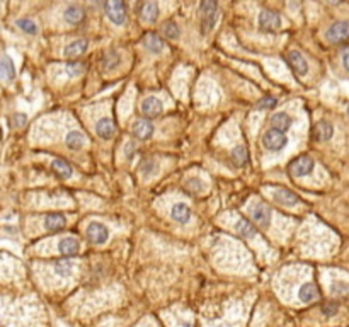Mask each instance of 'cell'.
Wrapping results in <instances>:
<instances>
[{"mask_svg":"<svg viewBox=\"0 0 349 327\" xmlns=\"http://www.w3.org/2000/svg\"><path fill=\"white\" fill-rule=\"evenodd\" d=\"M201 32L203 34H208L209 31L213 29V26H215L216 22V9L218 6L215 2H201Z\"/></svg>","mask_w":349,"mask_h":327,"instance_id":"obj_1","label":"cell"},{"mask_svg":"<svg viewBox=\"0 0 349 327\" xmlns=\"http://www.w3.org/2000/svg\"><path fill=\"white\" fill-rule=\"evenodd\" d=\"M104 11H106V16L109 17V21L116 26L124 24V21H126V9H124V4L119 2V0L106 2Z\"/></svg>","mask_w":349,"mask_h":327,"instance_id":"obj_2","label":"cell"},{"mask_svg":"<svg viewBox=\"0 0 349 327\" xmlns=\"http://www.w3.org/2000/svg\"><path fill=\"white\" fill-rule=\"evenodd\" d=\"M286 143H288V138L285 137V133H279L276 130H268V132L263 135V145L268 150L278 152V150H281V148H285Z\"/></svg>","mask_w":349,"mask_h":327,"instance_id":"obj_3","label":"cell"},{"mask_svg":"<svg viewBox=\"0 0 349 327\" xmlns=\"http://www.w3.org/2000/svg\"><path fill=\"white\" fill-rule=\"evenodd\" d=\"M314 166H315L314 158H310L309 155H301L291 162L290 171H291V174H295V176H309L310 172L314 171Z\"/></svg>","mask_w":349,"mask_h":327,"instance_id":"obj_4","label":"cell"},{"mask_svg":"<svg viewBox=\"0 0 349 327\" xmlns=\"http://www.w3.org/2000/svg\"><path fill=\"white\" fill-rule=\"evenodd\" d=\"M259 26L264 31H278L281 27V17L274 11H263L259 16Z\"/></svg>","mask_w":349,"mask_h":327,"instance_id":"obj_5","label":"cell"},{"mask_svg":"<svg viewBox=\"0 0 349 327\" xmlns=\"http://www.w3.org/2000/svg\"><path fill=\"white\" fill-rule=\"evenodd\" d=\"M87 237H89V240L92 244H104V242L109 239V232L102 223L92 222L89 228H87Z\"/></svg>","mask_w":349,"mask_h":327,"instance_id":"obj_6","label":"cell"},{"mask_svg":"<svg viewBox=\"0 0 349 327\" xmlns=\"http://www.w3.org/2000/svg\"><path fill=\"white\" fill-rule=\"evenodd\" d=\"M286 60L296 75H300V77L307 75V72H309V65H307L305 58L301 57L298 51H290V53L286 55Z\"/></svg>","mask_w":349,"mask_h":327,"instance_id":"obj_7","label":"cell"},{"mask_svg":"<svg viewBox=\"0 0 349 327\" xmlns=\"http://www.w3.org/2000/svg\"><path fill=\"white\" fill-rule=\"evenodd\" d=\"M347 38V22H336L327 29V39L330 43H342Z\"/></svg>","mask_w":349,"mask_h":327,"instance_id":"obj_8","label":"cell"},{"mask_svg":"<svg viewBox=\"0 0 349 327\" xmlns=\"http://www.w3.org/2000/svg\"><path fill=\"white\" fill-rule=\"evenodd\" d=\"M142 113L147 116V118H157L162 113V102L157 99V97H147L145 101L142 102Z\"/></svg>","mask_w":349,"mask_h":327,"instance_id":"obj_9","label":"cell"},{"mask_svg":"<svg viewBox=\"0 0 349 327\" xmlns=\"http://www.w3.org/2000/svg\"><path fill=\"white\" fill-rule=\"evenodd\" d=\"M252 218L259 227L266 228L269 225V218H271V210L268 208V205L259 203L257 207L252 210Z\"/></svg>","mask_w":349,"mask_h":327,"instance_id":"obj_10","label":"cell"},{"mask_svg":"<svg viewBox=\"0 0 349 327\" xmlns=\"http://www.w3.org/2000/svg\"><path fill=\"white\" fill-rule=\"evenodd\" d=\"M133 135L138 140H147L153 135V125L148 119H138L133 125Z\"/></svg>","mask_w":349,"mask_h":327,"instance_id":"obj_11","label":"cell"},{"mask_svg":"<svg viewBox=\"0 0 349 327\" xmlns=\"http://www.w3.org/2000/svg\"><path fill=\"white\" fill-rule=\"evenodd\" d=\"M140 17L145 22H155L159 17V6L155 2H145L140 6Z\"/></svg>","mask_w":349,"mask_h":327,"instance_id":"obj_12","label":"cell"},{"mask_svg":"<svg viewBox=\"0 0 349 327\" xmlns=\"http://www.w3.org/2000/svg\"><path fill=\"white\" fill-rule=\"evenodd\" d=\"M65 225H67V218H65L63 215H60V213H50V215H46L45 227L48 228V230L58 232V230H62V228H65Z\"/></svg>","mask_w":349,"mask_h":327,"instance_id":"obj_13","label":"cell"},{"mask_svg":"<svg viewBox=\"0 0 349 327\" xmlns=\"http://www.w3.org/2000/svg\"><path fill=\"white\" fill-rule=\"evenodd\" d=\"M334 133V128L332 125L327 123V121H320V123L315 125L314 128V137L317 142H327V140L332 137Z\"/></svg>","mask_w":349,"mask_h":327,"instance_id":"obj_14","label":"cell"},{"mask_svg":"<svg viewBox=\"0 0 349 327\" xmlns=\"http://www.w3.org/2000/svg\"><path fill=\"white\" fill-rule=\"evenodd\" d=\"M273 196H274V199H276L278 203L285 205V207H295V205L300 201L298 196L293 194L291 191H288V189H276Z\"/></svg>","mask_w":349,"mask_h":327,"instance_id":"obj_15","label":"cell"},{"mask_svg":"<svg viewBox=\"0 0 349 327\" xmlns=\"http://www.w3.org/2000/svg\"><path fill=\"white\" fill-rule=\"evenodd\" d=\"M271 126L276 132L285 133L291 126V118L286 113H276V114H273V118H271Z\"/></svg>","mask_w":349,"mask_h":327,"instance_id":"obj_16","label":"cell"},{"mask_svg":"<svg viewBox=\"0 0 349 327\" xmlns=\"http://www.w3.org/2000/svg\"><path fill=\"white\" fill-rule=\"evenodd\" d=\"M170 215L178 223H186V222H189V218H191V208L184 203H178L172 207Z\"/></svg>","mask_w":349,"mask_h":327,"instance_id":"obj_17","label":"cell"},{"mask_svg":"<svg viewBox=\"0 0 349 327\" xmlns=\"http://www.w3.org/2000/svg\"><path fill=\"white\" fill-rule=\"evenodd\" d=\"M58 249L63 256H75L77 252L80 251V244H78V240L73 239V237H67V239H63L60 242Z\"/></svg>","mask_w":349,"mask_h":327,"instance_id":"obj_18","label":"cell"},{"mask_svg":"<svg viewBox=\"0 0 349 327\" xmlns=\"http://www.w3.org/2000/svg\"><path fill=\"white\" fill-rule=\"evenodd\" d=\"M16 77V68H14V62L9 57L0 58V78L6 80H12Z\"/></svg>","mask_w":349,"mask_h":327,"instance_id":"obj_19","label":"cell"},{"mask_svg":"<svg viewBox=\"0 0 349 327\" xmlns=\"http://www.w3.org/2000/svg\"><path fill=\"white\" fill-rule=\"evenodd\" d=\"M96 132L97 135H99L101 138H111L113 137V133H114V125H113V121H111L109 118H102L99 119V123L96 125Z\"/></svg>","mask_w":349,"mask_h":327,"instance_id":"obj_20","label":"cell"},{"mask_svg":"<svg viewBox=\"0 0 349 327\" xmlns=\"http://www.w3.org/2000/svg\"><path fill=\"white\" fill-rule=\"evenodd\" d=\"M63 19L68 22V24H78L83 19V11L77 6H70L65 9L63 12Z\"/></svg>","mask_w":349,"mask_h":327,"instance_id":"obj_21","label":"cell"},{"mask_svg":"<svg viewBox=\"0 0 349 327\" xmlns=\"http://www.w3.org/2000/svg\"><path fill=\"white\" fill-rule=\"evenodd\" d=\"M298 297L307 303L314 302V300H317V297H319V290H317V287H315L314 283H305L303 287L300 288Z\"/></svg>","mask_w":349,"mask_h":327,"instance_id":"obj_22","label":"cell"},{"mask_svg":"<svg viewBox=\"0 0 349 327\" xmlns=\"http://www.w3.org/2000/svg\"><path fill=\"white\" fill-rule=\"evenodd\" d=\"M51 169L57 174L60 179H68L70 176H72V167H70V164H67L65 160H53L51 162Z\"/></svg>","mask_w":349,"mask_h":327,"instance_id":"obj_23","label":"cell"},{"mask_svg":"<svg viewBox=\"0 0 349 327\" xmlns=\"http://www.w3.org/2000/svg\"><path fill=\"white\" fill-rule=\"evenodd\" d=\"M65 143L67 147H70L72 150H80V148L85 145V138L80 132H70L67 137H65Z\"/></svg>","mask_w":349,"mask_h":327,"instance_id":"obj_24","label":"cell"},{"mask_svg":"<svg viewBox=\"0 0 349 327\" xmlns=\"http://www.w3.org/2000/svg\"><path fill=\"white\" fill-rule=\"evenodd\" d=\"M87 50V41L85 39H77L72 41L70 45L65 46V55L67 57H75V55H80Z\"/></svg>","mask_w":349,"mask_h":327,"instance_id":"obj_25","label":"cell"},{"mask_svg":"<svg viewBox=\"0 0 349 327\" xmlns=\"http://www.w3.org/2000/svg\"><path fill=\"white\" fill-rule=\"evenodd\" d=\"M143 45H145V48L148 51H152V53H160V51L164 50V41H162L157 34H148L145 41H143Z\"/></svg>","mask_w":349,"mask_h":327,"instance_id":"obj_26","label":"cell"},{"mask_svg":"<svg viewBox=\"0 0 349 327\" xmlns=\"http://www.w3.org/2000/svg\"><path fill=\"white\" fill-rule=\"evenodd\" d=\"M237 230H239L240 235L245 237V239H252V237L255 235L254 227L250 225V222H247V220H239V222H237Z\"/></svg>","mask_w":349,"mask_h":327,"instance_id":"obj_27","label":"cell"},{"mask_svg":"<svg viewBox=\"0 0 349 327\" xmlns=\"http://www.w3.org/2000/svg\"><path fill=\"white\" fill-rule=\"evenodd\" d=\"M232 160H234L235 166H244L247 164V152H245L244 147H237L232 150Z\"/></svg>","mask_w":349,"mask_h":327,"instance_id":"obj_28","label":"cell"},{"mask_svg":"<svg viewBox=\"0 0 349 327\" xmlns=\"http://www.w3.org/2000/svg\"><path fill=\"white\" fill-rule=\"evenodd\" d=\"M72 269H73V263L68 259L58 261V263L55 264V271H57L60 276H68V274L72 273Z\"/></svg>","mask_w":349,"mask_h":327,"instance_id":"obj_29","label":"cell"},{"mask_svg":"<svg viewBox=\"0 0 349 327\" xmlns=\"http://www.w3.org/2000/svg\"><path fill=\"white\" fill-rule=\"evenodd\" d=\"M16 24H17L19 29L27 32V34H38V26H36L31 19H19Z\"/></svg>","mask_w":349,"mask_h":327,"instance_id":"obj_30","label":"cell"},{"mask_svg":"<svg viewBox=\"0 0 349 327\" xmlns=\"http://www.w3.org/2000/svg\"><path fill=\"white\" fill-rule=\"evenodd\" d=\"M164 34L169 39H178L179 38V27L176 26V22H165L164 24Z\"/></svg>","mask_w":349,"mask_h":327,"instance_id":"obj_31","label":"cell"},{"mask_svg":"<svg viewBox=\"0 0 349 327\" xmlns=\"http://www.w3.org/2000/svg\"><path fill=\"white\" fill-rule=\"evenodd\" d=\"M118 63H119V57L116 53H109L102 58V67H104L106 70H113Z\"/></svg>","mask_w":349,"mask_h":327,"instance_id":"obj_32","label":"cell"},{"mask_svg":"<svg viewBox=\"0 0 349 327\" xmlns=\"http://www.w3.org/2000/svg\"><path fill=\"white\" fill-rule=\"evenodd\" d=\"M67 72H68L72 77L80 75V73L83 72V63H82V62H72V63H68V65H67Z\"/></svg>","mask_w":349,"mask_h":327,"instance_id":"obj_33","label":"cell"},{"mask_svg":"<svg viewBox=\"0 0 349 327\" xmlns=\"http://www.w3.org/2000/svg\"><path fill=\"white\" fill-rule=\"evenodd\" d=\"M346 292H347V287H346V283H344V281H336L332 284V293L336 297H344V295H346Z\"/></svg>","mask_w":349,"mask_h":327,"instance_id":"obj_34","label":"cell"},{"mask_svg":"<svg viewBox=\"0 0 349 327\" xmlns=\"http://www.w3.org/2000/svg\"><path fill=\"white\" fill-rule=\"evenodd\" d=\"M274 106H276V99L274 97H264V99H260L257 102L259 109H269V107H274Z\"/></svg>","mask_w":349,"mask_h":327,"instance_id":"obj_35","label":"cell"},{"mask_svg":"<svg viewBox=\"0 0 349 327\" xmlns=\"http://www.w3.org/2000/svg\"><path fill=\"white\" fill-rule=\"evenodd\" d=\"M322 312L325 315H336V312H337V303H334V302H330V303H325V305L322 307Z\"/></svg>","mask_w":349,"mask_h":327,"instance_id":"obj_36","label":"cell"},{"mask_svg":"<svg viewBox=\"0 0 349 327\" xmlns=\"http://www.w3.org/2000/svg\"><path fill=\"white\" fill-rule=\"evenodd\" d=\"M26 114H16L14 116V121H16V126H24L26 125Z\"/></svg>","mask_w":349,"mask_h":327,"instance_id":"obj_37","label":"cell"},{"mask_svg":"<svg viewBox=\"0 0 349 327\" xmlns=\"http://www.w3.org/2000/svg\"><path fill=\"white\" fill-rule=\"evenodd\" d=\"M133 148H135V145L133 143H129L128 147H126V157H133Z\"/></svg>","mask_w":349,"mask_h":327,"instance_id":"obj_38","label":"cell"},{"mask_svg":"<svg viewBox=\"0 0 349 327\" xmlns=\"http://www.w3.org/2000/svg\"><path fill=\"white\" fill-rule=\"evenodd\" d=\"M342 65H344V68H347V50L342 51Z\"/></svg>","mask_w":349,"mask_h":327,"instance_id":"obj_39","label":"cell"}]
</instances>
